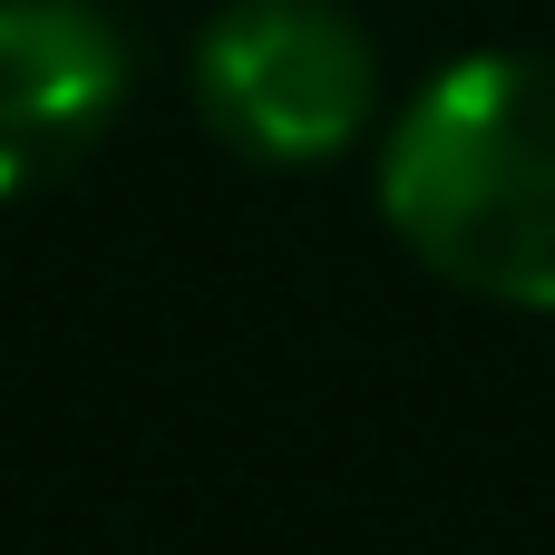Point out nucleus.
<instances>
[{
	"instance_id": "1",
	"label": "nucleus",
	"mask_w": 555,
	"mask_h": 555,
	"mask_svg": "<svg viewBox=\"0 0 555 555\" xmlns=\"http://www.w3.org/2000/svg\"><path fill=\"white\" fill-rule=\"evenodd\" d=\"M380 215L439 283L555 312V59L468 49L380 137Z\"/></svg>"
},
{
	"instance_id": "2",
	"label": "nucleus",
	"mask_w": 555,
	"mask_h": 555,
	"mask_svg": "<svg viewBox=\"0 0 555 555\" xmlns=\"http://www.w3.org/2000/svg\"><path fill=\"white\" fill-rule=\"evenodd\" d=\"M380 107V49L341 0H224L195 39V117L244 166H332Z\"/></svg>"
},
{
	"instance_id": "3",
	"label": "nucleus",
	"mask_w": 555,
	"mask_h": 555,
	"mask_svg": "<svg viewBox=\"0 0 555 555\" xmlns=\"http://www.w3.org/2000/svg\"><path fill=\"white\" fill-rule=\"evenodd\" d=\"M127 107V39L98 0H0V205L68 176Z\"/></svg>"
}]
</instances>
